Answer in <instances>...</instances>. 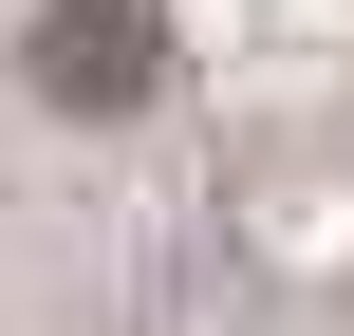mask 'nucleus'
I'll list each match as a JSON object with an SVG mask.
<instances>
[{
    "mask_svg": "<svg viewBox=\"0 0 354 336\" xmlns=\"http://www.w3.org/2000/svg\"><path fill=\"white\" fill-rule=\"evenodd\" d=\"M19 75H37L56 112H131V94H149V0H37Z\"/></svg>",
    "mask_w": 354,
    "mask_h": 336,
    "instance_id": "f257e3e1",
    "label": "nucleus"
}]
</instances>
